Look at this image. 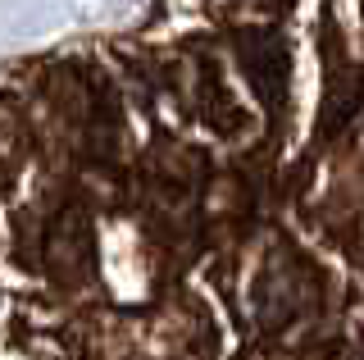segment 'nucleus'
<instances>
[{
  "mask_svg": "<svg viewBox=\"0 0 364 360\" xmlns=\"http://www.w3.org/2000/svg\"><path fill=\"white\" fill-rule=\"evenodd\" d=\"M0 292L155 360H364V0H151L0 64Z\"/></svg>",
  "mask_w": 364,
  "mask_h": 360,
  "instance_id": "nucleus-1",
  "label": "nucleus"
},
{
  "mask_svg": "<svg viewBox=\"0 0 364 360\" xmlns=\"http://www.w3.org/2000/svg\"><path fill=\"white\" fill-rule=\"evenodd\" d=\"M0 360H155L128 346H109L82 329L9 301L0 310Z\"/></svg>",
  "mask_w": 364,
  "mask_h": 360,
  "instance_id": "nucleus-2",
  "label": "nucleus"
}]
</instances>
